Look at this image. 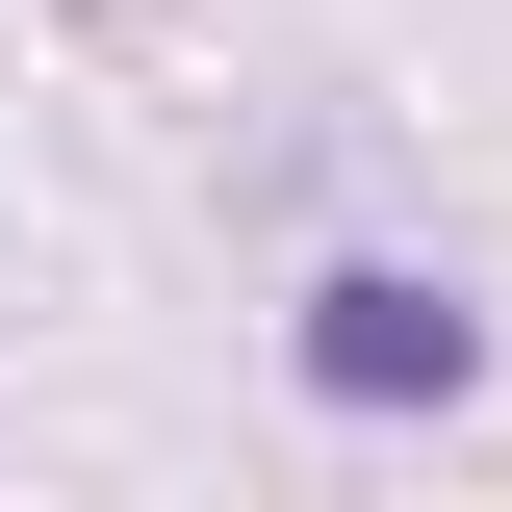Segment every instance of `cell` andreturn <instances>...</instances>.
Here are the masks:
<instances>
[{"instance_id": "6da1fadb", "label": "cell", "mask_w": 512, "mask_h": 512, "mask_svg": "<svg viewBox=\"0 0 512 512\" xmlns=\"http://www.w3.org/2000/svg\"><path fill=\"white\" fill-rule=\"evenodd\" d=\"M282 359H308V410H461L487 384V308H461L436 256H333L308 308H282Z\"/></svg>"}]
</instances>
